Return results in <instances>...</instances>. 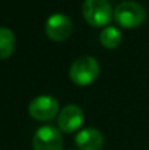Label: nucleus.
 I'll use <instances>...</instances> for the list:
<instances>
[{
  "label": "nucleus",
  "instance_id": "obj_10",
  "mask_svg": "<svg viewBox=\"0 0 149 150\" xmlns=\"http://www.w3.org/2000/svg\"><path fill=\"white\" fill-rule=\"evenodd\" d=\"M100 42L104 47L107 49H115L120 45L121 40H123V34L116 26H107L100 32Z\"/></svg>",
  "mask_w": 149,
  "mask_h": 150
},
{
  "label": "nucleus",
  "instance_id": "obj_6",
  "mask_svg": "<svg viewBox=\"0 0 149 150\" xmlns=\"http://www.w3.org/2000/svg\"><path fill=\"white\" fill-rule=\"evenodd\" d=\"M45 33L55 42L66 41L73 33V23L63 13H54L45 23Z\"/></svg>",
  "mask_w": 149,
  "mask_h": 150
},
{
  "label": "nucleus",
  "instance_id": "obj_3",
  "mask_svg": "<svg viewBox=\"0 0 149 150\" xmlns=\"http://www.w3.org/2000/svg\"><path fill=\"white\" fill-rule=\"evenodd\" d=\"M83 17L90 25L102 28L112 18V7L108 0H84L82 5Z\"/></svg>",
  "mask_w": 149,
  "mask_h": 150
},
{
  "label": "nucleus",
  "instance_id": "obj_1",
  "mask_svg": "<svg viewBox=\"0 0 149 150\" xmlns=\"http://www.w3.org/2000/svg\"><path fill=\"white\" fill-rule=\"evenodd\" d=\"M100 71V66L96 58L91 55L79 57L71 63L69 75L73 83L78 86H89L98 78Z\"/></svg>",
  "mask_w": 149,
  "mask_h": 150
},
{
  "label": "nucleus",
  "instance_id": "obj_7",
  "mask_svg": "<svg viewBox=\"0 0 149 150\" xmlns=\"http://www.w3.org/2000/svg\"><path fill=\"white\" fill-rule=\"evenodd\" d=\"M84 120V113L81 107L75 104H69L62 111L60 112L58 116V127L60 130L63 133H74L82 127Z\"/></svg>",
  "mask_w": 149,
  "mask_h": 150
},
{
  "label": "nucleus",
  "instance_id": "obj_4",
  "mask_svg": "<svg viewBox=\"0 0 149 150\" xmlns=\"http://www.w3.org/2000/svg\"><path fill=\"white\" fill-rule=\"evenodd\" d=\"M33 150H63L61 130L52 125H44L36 130L32 140Z\"/></svg>",
  "mask_w": 149,
  "mask_h": 150
},
{
  "label": "nucleus",
  "instance_id": "obj_8",
  "mask_svg": "<svg viewBox=\"0 0 149 150\" xmlns=\"http://www.w3.org/2000/svg\"><path fill=\"white\" fill-rule=\"evenodd\" d=\"M74 141L79 150H100L104 144V137L96 128H84L77 133Z\"/></svg>",
  "mask_w": 149,
  "mask_h": 150
},
{
  "label": "nucleus",
  "instance_id": "obj_5",
  "mask_svg": "<svg viewBox=\"0 0 149 150\" xmlns=\"http://www.w3.org/2000/svg\"><path fill=\"white\" fill-rule=\"evenodd\" d=\"M58 111H60L58 100L49 95L37 96L29 103L28 107L31 117L37 121H50L57 116Z\"/></svg>",
  "mask_w": 149,
  "mask_h": 150
},
{
  "label": "nucleus",
  "instance_id": "obj_11",
  "mask_svg": "<svg viewBox=\"0 0 149 150\" xmlns=\"http://www.w3.org/2000/svg\"><path fill=\"white\" fill-rule=\"evenodd\" d=\"M69 150H73V149H69Z\"/></svg>",
  "mask_w": 149,
  "mask_h": 150
},
{
  "label": "nucleus",
  "instance_id": "obj_2",
  "mask_svg": "<svg viewBox=\"0 0 149 150\" xmlns=\"http://www.w3.org/2000/svg\"><path fill=\"white\" fill-rule=\"evenodd\" d=\"M114 18L121 28L133 29L140 26L147 18V11L140 3L123 1L114 11Z\"/></svg>",
  "mask_w": 149,
  "mask_h": 150
},
{
  "label": "nucleus",
  "instance_id": "obj_9",
  "mask_svg": "<svg viewBox=\"0 0 149 150\" xmlns=\"http://www.w3.org/2000/svg\"><path fill=\"white\" fill-rule=\"evenodd\" d=\"M16 46L15 33L7 26H0V59L11 57Z\"/></svg>",
  "mask_w": 149,
  "mask_h": 150
}]
</instances>
